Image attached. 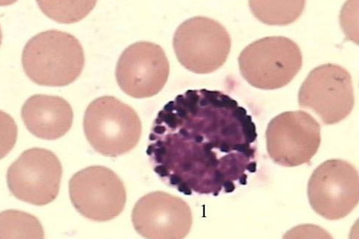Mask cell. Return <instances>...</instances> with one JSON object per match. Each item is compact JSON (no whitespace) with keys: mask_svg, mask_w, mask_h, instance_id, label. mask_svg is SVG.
<instances>
[{"mask_svg":"<svg viewBox=\"0 0 359 239\" xmlns=\"http://www.w3.org/2000/svg\"><path fill=\"white\" fill-rule=\"evenodd\" d=\"M256 125L230 96L188 90L161 110L149 135L154 172L185 196L232 193L257 172Z\"/></svg>","mask_w":359,"mask_h":239,"instance_id":"obj_1","label":"cell"},{"mask_svg":"<svg viewBox=\"0 0 359 239\" xmlns=\"http://www.w3.org/2000/svg\"><path fill=\"white\" fill-rule=\"evenodd\" d=\"M22 68L39 86L63 87L76 81L85 65L80 41L58 30L43 32L32 38L22 54Z\"/></svg>","mask_w":359,"mask_h":239,"instance_id":"obj_2","label":"cell"},{"mask_svg":"<svg viewBox=\"0 0 359 239\" xmlns=\"http://www.w3.org/2000/svg\"><path fill=\"white\" fill-rule=\"evenodd\" d=\"M83 129L88 143L97 153L118 157L137 146L142 135V122L131 107L114 97L105 96L88 105Z\"/></svg>","mask_w":359,"mask_h":239,"instance_id":"obj_3","label":"cell"},{"mask_svg":"<svg viewBox=\"0 0 359 239\" xmlns=\"http://www.w3.org/2000/svg\"><path fill=\"white\" fill-rule=\"evenodd\" d=\"M241 75L254 88L276 90L287 86L302 67L298 45L283 36L266 37L248 45L238 59Z\"/></svg>","mask_w":359,"mask_h":239,"instance_id":"obj_4","label":"cell"},{"mask_svg":"<svg viewBox=\"0 0 359 239\" xmlns=\"http://www.w3.org/2000/svg\"><path fill=\"white\" fill-rule=\"evenodd\" d=\"M173 47L178 62L186 69L208 74L215 72L226 62L231 39L226 29L217 20L196 17L178 27Z\"/></svg>","mask_w":359,"mask_h":239,"instance_id":"obj_5","label":"cell"},{"mask_svg":"<svg viewBox=\"0 0 359 239\" xmlns=\"http://www.w3.org/2000/svg\"><path fill=\"white\" fill-rule=\"evenodd\" d=\"M301 108L311 110L325 125H333L350 116L355 104L352 76L344 67L327 64L314 68L298 95Z\"/></svg>","mask_w":359,"mask_h":239,"instance_id":"obj_6","label":"cell"},{"mask_svg":"<svg viewBox=\"0 0 359 239\" xmlns=\"http://www.w3.org/2000/svg\"><path fill=\"white\" fill-rule=\"evenodd\" d=\"M313 210L330 221L349 215L359 202L358 170L342 159H330L314 170L308 184Z\"/></svg>","mask_w":359,"mask_h":239,"instance_id":"obj_7","label":"cell"},{"mask_svg":"<svg viewBox=\"0 0 359 239\" xmlns=\"http://www.w3.org/2000/svg\"><path fill=\"white\" fill-rule=\"evenodd\" d=\"M266 142L276 164L293 168L309 163L320 146V125L304 111H286L269 122Z\"/></svg>","mask_w":359,"mask_h":239,"instance_id":"obj_8","label":"cell"},{"mask_svg":"<svg viewBox=\"0 0 359 239\" xmlns=\"http://www.w3.org/2000/svg\"><path fill=\"white\" fill-rule=\"evenodd\" d=\"M73 206L83 217L106 222L125 209L127 192L121 178L104 166H91L76 173L69 182Z\"/></svg>","mask_w":359,"mask_h":239,"instance_id":"obj_9","label":"cell"},{"mask_svg":"<svg viewBox=\"0 0 359 239\" xmlns=\"http://www.w3.org/2000/svg\"><path fill=\"white\" fill-rule=\"evenodd\" d=\"M62 177V166L56 155L43 148H32L11 164L7 183L18 200L35 206H45L57 198Z\"/></svg>","mask_w":359,"mask_h":239,"instance_id":"obj_10","label":"cell"},{"mask_svg":"<svg viewBox=\"0 0 359 239\" xmlns=\"http://www.w3.org/2000/svg\"><path fill=\"white\" fill-rule=\"evenodd\" d=\"M170 66L163 49L147 41L123 50L116 66V81L128 96L143 99L160 93L170 76Z\"/></svg>","mask_w":359,"mask_h":239,"instance_id":"obj_11","label":"cell"},{"mask_svg":"<svg viewBox=\"0 0 359 239\" xmlns=\"http://www.w3.org/2000/svg\"><path fill=\"white\" fill-rule=\"evenodd\" d=\"M135 231L146 238L181 239L193 226V213L183 199L163 191L140 198L133 210Z\"/></svg>","mask_w":359,"mask_h":239,"instance_id":"obj_12","label":"cell"},{"mask_svg":"<svg viewBox=\"0 0 359 239\" xmlns=\"http://www.w3.org/2000/svg\"><path fill=\"white\" fill-rule=\"evenodd\" d=\"M21 118L33 135L52 141L62 138L71 130L74 111L69 102L62 97L36 95L25 102Z\"/></svg>","mask_w":359,"mask_h":239,"instance_id":"obj_13","label":"cell"},{"mask_svg":"<svg viewBox=\"0 0 359 239\" xmlns=\"http://www.w3.org/2000/svg\"><path fill=\"white\" fill-rule=\"evenodd\" d=\"M254 16L269 26H287L302 15L306 1H250Z\"/></svg>","mask_w":359,"mask_h":239,"instance_id":"obj_14","label":"cell"},{"mask_svg":"<svg viewBox=\"0 0 359 239\" xmlns=\"http://www.w3.org/2000/svg\"><path fill=\"white\" fill-rule=\"evenodd\" d=\"M43 238V227L35 216L27 212L8 210L0 215V239Z\"/></svg>","mask_w":359,"mask_h":239,"instance_id":"obj_15","label":"cell"},{"mask_svg":"<svg viewBox=\"0 0 359 239\" xmlns=\"http://www.w3.org/2000/svg\"><path fill=\"white\" fill-rule=\"evenodd\" d=\"M96 4L95 1L38 2L45 15L55 21L64 22V24H71V22L81 20L90 13Z\"/></svg>","mask_w":359,"mask_h":239,"instance_id":"obj_16","label":"cell"}]
</instances>
